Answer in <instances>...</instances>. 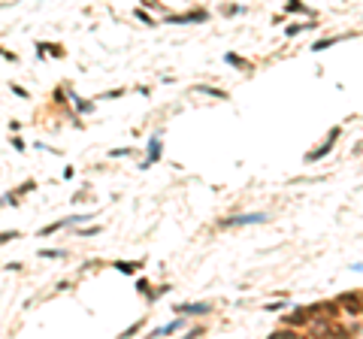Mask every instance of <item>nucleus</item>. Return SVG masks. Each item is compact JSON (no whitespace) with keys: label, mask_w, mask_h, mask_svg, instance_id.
I'll return each instance as SVG.
<instances>
[{"label":"nucleus","mask_w":363,"mask_h":339,"mask_svg":"<svg viewBox=\"0 0 363 339\" xmlns=\"http://www.w3.org/2000/svg\"><path fill=\"white\" fill-rule=\"evenodd\" d=\"M203 19H206V12H203V9H194V12H188V15H172L169 22L182 25V22H203Z\"/></svg>","instance_id":"1"},{"label":"nucleus","mask_w":363,"mask_h":339,"mask_svg":"<svg viewBox=\"0 0 363 339\" xmlns=\"http://www.w3.org/2000/svg\"><path fill=\"white\" fill-rule=\"evenodd\" d=\"M339 303H345L351 315H357V312H360V297H357V294H342V297H339Z\"/></svg>","instance_id":"2"},{"label":"nucleus","mask_w":363,"mask_h":339,"mask_svg":"<svg viewBox=\"0 0 363 339\" xmlns=\"http://www.w3.org/2000/svg\"><path fill=\"white\" fill-rule=\"evenodd\" d=\"M176 312H188V315H203V312H209V303H197V306H176Z\"/></svg>","instance_id":"3"},{"label":"nucleus","mask_w":363,"mask_h":339,"mask_svg":"<svg viewBox=\"0 0 363 339\" xmlns=\"http://www.w3.org/2000/svg\"><path fill=\"white\" fill-rule=\"evenodd\" d=\"M309 318H312L309 309H297V315H288V324H306Z\"/></svg>","instance_id":"4"},{"label":"nucleus","mask_w":363,"mask_h":339,"mask_svg":"<svg viewBox=\"0 0 363 339\" xmlns=\"http://www.w3.org/2000/svg\"><path fill=\"white\" fill-rule=\"evenodd\" d=\"M115 266H118L121 273H133V270H140V263H127V261H118Z\"/></svg>","instance_id":"5"},{"label":"nucleus","mask_w":363,"mask_h":339,"mask_svg":"<svg viewBox=\"0 0 363 339\" xmlns=\"http://www.w3.org/2000/svg\"><path fill=\"white\" fill-rule=\"evenodd\" d=\"M227 64H233V67H242V70L248 67V61H245V58H239V55H227Z\"/></svg>","instance_id":"6"},{"label":"nucleus","mask_w":363,"mask_h":339,"mask_svg":"<svg viewBox=\"0 0 363 339\" xmlns=\"http://www.w3.org/2000/svg\"><path fill=\"white\" fill-rule=\"evenodd\" d=\"M197 91H200V94H212V97H221V100L227 97L224 91H218V88H197Z\"/></svg>","instance_id":"7"},{"label":"nucleus","mask_w":363,"mask_h":339,"mask_svg":"<svg viewBox=\"0 0 363 339\" xmlns=\"http://www.w3.org/2000/svg\"><path fill=\"white\" fill-rule=\"evenodd\" d=\"M288 9H290V12H300L303 3H300V0H288Z\"/></svg>","instance_id":"8"},{"label":"nucleus","mask_w":363,"mask_h":339,"mask_svg":"<svg viewBox=\"0 0 363 339\" xmlns=\"http://www.w3.org/2000/svg\"><path fill=\"white\" fill-rule=\"evenodd\" d=\"M136 19H140V22H145V25H151V22H148V12H145V9H136Z\"/></svg>","instance_id":"9"},{"label":"nucleus","mask_w":363,"mask_h":339,"mask_svg":"<svg viewBox=\"0 0 363 339\" xmlns=\"http://www.w3.org/2000/svg\"><path fill=\"white\" fill-rule=\"evenodd\" d=\"M15 236H19L15 230H12V234H0V245H3V242H9V239H15Z\"/></svg>","instance_id":"10"}]
</instances>
